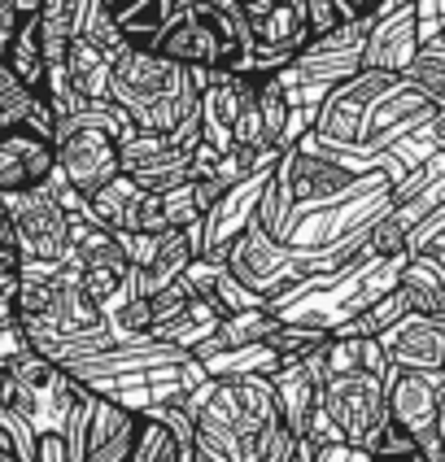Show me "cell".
Returning <instances> with one entry per match:
<instances>
[{"label": "cell", "instance_id": "cell-1", "mask_svg": "<svg viewBox=\"0 0 445 462\" xmlns=\"http://www.w3.org/2000/svg\"><path fill=\"white\" fill-rule=\"evenodd\" d=\"M201 83H206V70L180 66L149 44L131 40L109 66V101L127 109V118L140 131H166L171 135L188 118H197Z\"/></svg>", "mask_w": 445, "mask_h": 462}, {"label": "cell", "instance_id": "cell-2", "mask_svg": "<svg viewBox=\"0 0 445 462\" xmlns=\"http://www.w3.org/2000/svg\"><path fill=\"white\" fill-rule=\"evenodd\" d=\"M319 411L340 428L349 445H363L389 423V375L380 371H349V375H328L319 393Z\"/></svg>", "mask_w": 445, "mask_h": 462}, {"label": "cell", "instance_id": "cell-3", "mask_svg": "<svg viewBox=\"0 0 445 462\" xmlns=\"http://www.w3.org/2000/svg\"><path fill=\"white\" fill-rule=\"evenodd\" d=\"M18 262H66L70 257V209L52 197L49 183H35L23 192H5Z\"/></svg>", "mask_w": 445, "mask_h": 462}, {"label": "cell", "instance_id": "cell-4", "mask_svg": "<svg viewBox=\"0 0 445 462\" xmlns=\"http://www.w3.org/2000/svg\"><path fill=\"white\" fill-rule=\"evenodd\" d=\"M393 79L397 75H389V70H358V75L340 79L337 88H328V97L314 109L311 135L319 144H332V149H354L363 140L371 105L389 92Z\"/></svg>", "mask_w": 445, "mask_h": 462}, {"label": "cell", "instance_id": "cell-5", "mask_svg": "<svg viewBox=\"0 0 445 462\" xmlns=\"http://www.w3.org/2000/svg\"><path fill=\"white\" fill-rule=\"evenodd\" d=\"M389 414L393 423H402L415 449L428 462H445V440H441V371H406L393 366L389 371Z\"/></svg>", "mask_w": 445, "mask_h": 462}, {"label": "cell", "instance_id": "cell-6", "mask_svg": "<svg viewBox=\"0 0 445 462\" xmlns=\"http://www.w3.org/2000/svg\"><path fill=\"white\" fill-rule=\"evenodd\" d=\"M144 44L157 49L162 57H171V61H180V66H197V70H214V66L236 61L232 44L218 35V26L209 23L192 0H175V9L157 23V31Z\"/></svg>", "mask_w": 445, "mask_h": 462}, {"label": "cell", "instance_id": "cell-7", "mask_svg": "<svg viewBox=\"0 0 445 462\" xmlns=\"http://www.w3.org/2000/svg\"><path fill=\"white\" fill-rule=\"evenodd\" d=\"M419 14L415 0H385L371 14V31L363 44V70H389V75H406V66L419 52Z\"/></svg>", "mask_w": 445, "mask_h": 462}, {"label": "cell", "instance_id": "cell-8", "mask_svg": "<svg viewBox=\"0 0 445 462\" xmlns=\"http://www.w3.org/2000/svg\"><path fill=\"white\" fill-rule=\"evenodd\" d=\"M375 340H380V349H385V358L393 366H406V371H445V319L411 310L406 319H397Z\"/></svg>", "mask_w": 445, "mask_h": 462}, {"label": "cell", "instance_id": "cell-9", "mask_svg": "<svg viewBox=\"0 0 445 462\" xmlns=\"http://www.w3.org/2000/svg\"><path fill=\"white\" fill-rule=\"evenodd\" d=\"M57 171V149L49 135H35L31 127L0 131V192H23L44 183Z\"/></svg>", "mask_w": 445, "mask_h": 462}, {"label": "cell", "instance_id": "cell-10", "mask_svg": "<svg viewBox=\"0 0 445 462\" xmlns=\"http://www.w3.org/2000/svg\"><path fill=\"white\" fill-rule=\"evenodd\" d=\"M197 254H201V223L162 231V236H157L153 257H149L144 266H131V280H135V288L149 297V292H157L162 283L180 280L183 271H188V262H192Z\"/></svg>", "mask_w": 445, "mask_h": 462}, {"label": "cell", "instance_id": "cell-11", "mask_svg": "<svg viewBox=\"0 0 445 462\" xmlns=\"http://www.w3.org/2000/svg\"><path fill=\"white\" fill-rule=\"evenodd\" d=\"M402 292L411 297V310L419 314H432V319H445V262L432 249L423 254H406L402 262Z\"/></svg>", "mask_w": 445, "mask_h": 462}, {"label": "cell", "instance_id": "cell-12", "mask_svg": "<svg viewBox=\"0 0 445 462\" xmlns=\"http://www.w3.org/2000/svg\"><path fill=\"white\" fill-rule=\"evenodd\" d=\"M83 14H88V0H40L35 23H40V40H44L49 66H57L66 57L70 40H75L79 26H83Z\"/></svg>", "mask_w": 445, "mask_h": 462}, {"label": "cell", "instance_id": "cell-13", "mask_svg": "<svg viewBox=\"0 0 445 462\" xmlns=\"http://www.w3.org/2000/svg\"><path fill=\"white\" fill-rule=\"evenodd\" d=\"M61 66H66L70 83H75L88 101H109V66H114V61H109L88 35H75V40H70Z\"/></svg>", "mask_w": 445, "mask_h": 462}, {"label": "cell", "instance_id": "cell-14", "mask_svg": "<svg viewBox=\"0 0 445 462\" xmlns=\"http://www.w3.org/2000/svg\"><path fill=\"white\" fill-rule=\"evenodd\" d=\"M5 66L14 70V79L31 88V92H40L44 97V79H49V57H44V40H40V23H35V14H26L23 26H18V35H14V44L5 52Z\"/></svg>", "mask_w": 445, "mask_h": 462}, {"label": "cell", "instance_id": "cell-15", "mask_svg": "<svg viewBox=\"0 0 445 462\" xmlns=\"http://www.w3.org/2000/svg\"><path fill=\"white\" fill-rule=\"evenodd\" d=\"M206 371L214 380H227V375H271L280 366V354L266 345V340H254V345H240V349H218V354H206Z\"/></svg>", "mask_w": 445, "mask_h": 462}, {"label": "cell", "instance_id": "cell-16", "mask_svg": "<svg viewBox=\"0 0 445 462\" xmlns=\"http://www.w3.org/2000/svg\"><path fill=\"white\" fill-rule=\"evenodd\" d=\"M131 180L140 183V188H149V192H166V188H180V183L197 180L192 175V149H162L157 157L149 162H140V166H131L127 171Z\"/></svg>", "mask_w": 445, "mask_h": 462}, {"label": "cell", "instance_id": "cell-17", "mask_svg": "<svg viewBox=\"0 0 445 462\" xmlns=\"http://www.w3.org/2000/svg\"><path fill=\"white\" fill-rule=\"evenodd\" d=\"M135 197H140V183L123 171V175H114V180L105 183L101 192L88 197V218L101 223V227H109V231H118L123 223H127V209H131Z\"/></svg>", "mask_w": 445, "mask_h": 462}, {"label": "cell", "instance_id": "cell-18", "mask_svg": "<svg viewBox=\"0 0 445 462\" xmlns=\"http://www.w3.org/2000/svg\"><path fill=\"white\" fill-rule=\"evenodd\" d=\"M406 79H411V83H415L419 92L437 105V109H445V44L441 40L419 44L415 61L406 66Z\"/></svg>", "mask_w": 445, "mask_h": 462}, {"label": "cell", "instance_id": "cell-19", "mask_svg": "<svg viewBox=\"0 0 445 462\" xmlns=\"http://www.w3.org/2000/svg\"><path fill=\"white\" fill-rule=\"evenodd\" d=\"M332 332H323V328H314V323H297V319H280L275 323V332L266 336V345L280 354V362L288 358H301V354H311L314 345H323Z\"/></svg>", "mask_w": 445, "mask_h": 462}, {"label": "cell", "instance_id": "cell-20", "mask_svg": "<svg viewBox=\"0 0 445 462\" xmlns=\"http://www.w3.org/2000/svg\"><path fill=\"white\" fill-rule=\"evenodd\" d=\"M188 306H192V288H188L183 280H171V283H162L157 292H149L153 328H157V323H171V319H180Z\"/></svg>", "mask_w": 445, "mask_h": 462}, {"label": "cell", "instance_id": "cell-21", "mask_svg": "<svg viewBox=\"0 0 445 462\" xmlns=\"http://www.w3.org/2000/svg\"><path fill=\"white\" fill-rule=\"evenodd\" d=\"M366 449H371V458H411V454H419L415 437H411L402 423H393V419L366 440Z\"/></svg>", "mask_w": 445, "mask_h": 462}, {"label": "cell", "instance_id": "cell-22", "mask_svg": "<svg viewBox=\"0 0 445 462\" xmlns=\"http://www.w3.org/2000/svg\"><path fill=\"white\" fill-rule=\"evenodd\" d=\"M18 288H23L18 257H5V262H0V328L23 323V314H18Z\"/></svg>", "mask_w": 445, "mask_h": 462}, {"label": "cell", "instance_id": "cell-23", "mask_svg": "<svg viewBox=\"0 0 445 462\" xmlns=\"http://www.w3.org/2000/svg\"><path fill=\"white\" fill-rule=\"evenodd\" d=\"M306 23H311V35H323V31L345 23V14H340L337 0H306Z\"/></svg>", "mask_w": 445, "mask_h": 462}, {"label": "cell", "instance_id": "cell-24", "mask_svg": "<svg viewBox=\"0 0 445 462\" xmlns=\"http://www.w3.org/2000/svg\"><path fill=\"white\" fill-rule=\"evenodd\" d=\"M314 462H371V449L349 445V440H323L314 449Z\"/></svg>", "mask_w": 445, "mask_h": 462}, {"label": "cell", "instance_id": "cell-25", "mask_svg": "<svg viewBox=\"0 0 445 462\" xmlns=\"http://www.w3.org/2000/svg\"><path fill=\"white\" fill-rule=\"evenodd\" d=\"M131 440H135V432H127L118 440H105V445H92L83 462H131Z\"/></svg>", "mask_w": 445, "mask_h": 462}, {"label": "cell", "instance_id": "cell-26", "mask_svg": "<svg viewBox=\"0 0 445 462\" xmlns=\"http://www.w3.org/2000/svg\"><path fill=\"white\" fill-rule=\"evenodd\" d=\"M23 349H31V345H26L23 323H14V328H0V366H5L9 358H18Z\"/></svg>", "mask_w": 445, "mask_h": 462}, {"label": "cell", "instance_id": "cell-27", "mask_svg": "<svg viewBox=\"0 0 445 462\" xmlns=\"http://www.w3.org/2000/svg\"><path fill=\"white\" fill-rule=\"evenodd\" d=\"M0 254H18V240H14V218H9V201L0 192Z\"/></svg>", "mask_w": 445, "mask_h": 462}, {"label": "cell", "instance_id": "cell-28", "mask_svg": "<svg viewBox=\"0 0 445 462\" xmlns=\"http://www.w3.org/2000/svg\"><path fill=\"white\" fill-rule=\"evenodd\" d=\"M437 40H441V44H445V23H441V35H437Z\"/></svg>", "mask_w": 445, "mask_h": 462}]
</instances>
